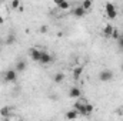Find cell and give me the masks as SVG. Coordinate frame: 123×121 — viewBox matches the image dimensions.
Returning a JSON list of instances; mask_svg holds the SVG:
<instances>
[{
    "label": "cell",
    "instance_id": "1",
    "mask_svg": "<svg viewBox=\"0 0 123 121\" xmlns=\"http://www.w3.org/2000/svg\"><path fill=\"white\" fill-rule=\"evenodd\" d=\"M105 13L109 20H115L117 17V9L113 3H106L105 4Z\"/></svg>",
    "mask_w": 123,
    "mask_h": 121
},
{
    "label": "cell",
    "instance_id": "2",
    "mask_svg": "<svg viewBox=\"0 0 123 121\" xmlns=\"http://www.w3.org/2000/svg\"><path fill=\"white\" fill-rule=\"evenodd\" d=\"M99 80H100L102 83H109V81H112V80H113V71L109 70V68L102 70L100 74H99Z\"/></svg>",
    "mask_w": 123,
    "mask_h": 121
},
{
    "label": "cell",
    "instance_id": "3",
    "mask_svg": "<svg viewBox=\"0 0 123 121\" xmlns=\"http://www.w3.org/2000/svg\"><path fill=\"white\" fill-rule=\"evenodd\" d=\"M17 80V71L16 70H7L4 73V81L6 83H13Z\"/></svg>",
    "mask_w": 123,
    "mask_h": 121
},
{
    "label": "cell",
    "instance_id": "4",
    "mask_svg": "<svg viewBox=\"0 0 123 121\" xmlns=\"http://www.w3.org/2000/svg\"><path fill=\"white\" fill-rule=\"evenodd\" d=\"M29 54H30V59L33 61H40V57H42V50H39V49L33 47V49H30Z\"/></svg>",
    "mask_w": 123,
    "mask_h": 121
},
{
    "label": "cell",
    "instance_id": "5",
    "mask_svg": "<svg viewBox=\"0 0 123 121\" xmlns=\"http://www.w3.org/2000/svg\"><path fill=\"white\" fill-rule=\"evenodd\" d=\"M52 60H53V57H52L50 53L42 51V57H40V61H39V63H42V64H49V63H52Z\"/></svg>",
    "mask_w": 123,
    "mask_h": 121
},
{
    "label": "cell",
    "instance_id": "6",
    "mask_svg": "<svg viewBox=\"0 0 123 121\" xmlns=\"http://www.w3.org/2000/svg\"><path fill=\"white\" fill-rule=\"evenodd\" d=\"M55 3H56V6H57L60 10H69V9L72 7V4H70L69 1H66V0H55Z\"/></svg>",
    "mask_w": 123,
    "mask_h": 121
},
{
    "label": "cell",
    "instance_id": "7",
    "mask_svg": "<svg viewBox=\"0 0 123 121\" xmlns=\"http://www.w3.org/2000/svg\"><path fill=\"white\" fill-rule=\"evenodd\" d=\"M80 95H82V91H80V88L79 87H72L70 90H69V97L70 98H80Z\"/></svg>",
    "mask_w": 123,
    "mask_h": 121
},
{
    "label": "cell",
    "instance_id": "8",
    "mask_svg": "<svg viewBox=\"0 0 123 121\" xmlns=\"http://www.w3.org/2000/svg\"><path fill=\"white\" fill-rule=\"evenodd\" d=\"M72 13H73V16H74V17H83V16L86 14V11L83 10V7H82V6H77V7H73V10H72Z\"/></svg>",
    "mask_w": 123,
    "mask_h": 121
},
{
    "label": "cell",
    "instance_id": "9",
    "mask_svg": "<svg viewBox=\"0 0 123 121\" xmlns=\"http://www.w3.org/2000/svg\"><path fill=\"white\" fill-rule=\"evenodd\" d=\"M82 74H83V67L82 66H77V67L73 68V80H79Z\"/></svg>",
    "mask_w": 123,
    "mask_h": 121
},
{
    "label": "cell",
    "instance_id": "10",
    "mask_svg": "<svg viewBox=\"0 0 123 121\" xmlns=\"http://www.w3.org/2000/svg\"><path fill=\"white\" fill-rule=\"evenodd\" d=\"M16 71L17 73H22V71H25L26 68H27V64H26V61H23V60H19L17 63H16Z\"/></svg>",
    "mask_w": 123,
    "mask_h": 121
},
{
    "label": "cell",
    "instance_id": "11",
    "mask_svg": "<svg viewBox=\"0 0 123 121\" xmlns=\"http://www.w3.org/2000/svg\"><path fill=\"white\" fill-rule=\"evenodd\" d=\"M77 117H79V113H77L76 110H73V108H72V110H69V111L66 113V118H67L69 121H73V120H76Z\"/></svg>",
    "mask_w": 123,
    "mask_h": 121
},
{
    "label": "cell",
    "instance_id": "12",
    "mask_svg": "<svg viewBox=\"0 0 123 121\" xmlns=\"http://www.w3.org/2000/svg\"><path fill=\"white\" fill-rule=\"evenodd\" d=\"M113 30H115V27H113L112 24H106L105 29H103V36H105V37H112Z\"/></svg>",
    "mask_w": 123,
    "mask_h": 121
},
{
    "label": "cell",
    "instance_id": "13",
    "mask_svg": "<svg viewBox=\"0 0 123 121\" xmlns=\"http://www.w3.org/2000/svg\"><path fill=\"white\" fill-rule=\"evenodd\" d=\"M53 81H55L56 84H62V83L64 81V74H63V73H56L55 77H53Z\"/></svg>",
    "mask_w": 123,
    "mask_h": 121
},
{
    "label": "cell",
    "instance_id": "14",
    "mask_svg": "<svg viewBox=\"0 0 123 121\" xmlns=\"http://www.w3.org/2000/svg\"><path fill=\"white\" fill-rule=\"evenodd\" d=\"M80 6H82V7H83V10L87 13V11H89V10H90V9L93 7V3L90 1V0H85V1H83Z\"/></svg>",
    "mask_w": 123,
    "mask_h": 121
},
{
    "label": "cell",
    "instance_id": "15",
    "mask_svg": "<svg viewBox=\"0 0 123 121\" xmlns=\"http://www.w3.org/2000/svg\"><path fill=\"white\" fill-rule=\"evenodd\" d=\"M0 116H1L3 118H7V117L10 116V108H9V107H1V108H0Z\"/></svg>",
    "mask_w": 123,
    "mask_h": 121
},
{
    "label": "cell",
    "instance_id": "16",
    "mask_svg": "<svg viewBox=\"0 0 123 121\" xmlns=\"http://www.w3.org/2000/svg\"><path fill=\"white\" fill-rule=\"evenodd\" d=\"M13 43H16V36H14V34H7V37H6V44H7V46H12Z\"/></svg>",
    "mask_w": 123,
    "mask_h": 121
},
{
    "label": "cell",
    "instance_id": "17",
    "mask_svg": "<svg viewBox=\"0 0 123 121\" xmlns=\"http://www.w3.org/2000/svg\"><path fill=\"white\" fill-rule=\"evenodd\" d=\"M10 7L14 9V10H16V9H20V0H13V1L10 3Z\"/></svg>",
    "mask_w": 123,
    "mask_h": 121
},
{
    "label": "cell",
    "instance_id": "18",
    "mask_svg": "<svg viewBox=\"0 0 123 121\" xmlns=\"http://www.w3.org/2000/svg\"><path fill=\"white\" fill-rule=\"evenodd\" d=\"M112 38H115V40H119V38H120V31L117 30V29L113 30V33H112Z\"/></svg>",
    "mask_w": 123,
    "mask_h": 121
},
{
    "label": "cell",
    "instance_id": "19",
    "mask_svg": "<svg viewBox=\"0 0 123 121\" xmlns=\"http://www.w3.org/2000/svg\"><path fill=\"white\" fill-rule=\"evenodd\" d=\"M93 110H94V108H93V105L87 103V104H86V113H87V116H90V114H92Z\"/></svg>",
    "mask_w": 123,
    "mask_h": 121
},
{
    "label": "cell",
    "instance_id": "20",
    "mask_svg": "<svg viewBox=\"0 0 123 121\" xmlns=\"http://www.w3.org/2000/svg\"><path fill=\"white\" fill-rule=\"evenodd\" d=\"M117 46H119V49L123 50V38H119V40H117Z\"/></svg>",
    "mask_w": 123,
    "mask_h": 121
},
{
    "label": "cell",
    "instance_id": "21",
    "mask_svg": "<svg viewBox=\"0 0 123 121\" xmlns=\"http://www.w3.org/2000/svg\"><path fill=\"white\" fill-rule=\"evenodd\" d=\"M46 31H47V26H42V27H40V33H43V34H44Z\"/></svg>",
    "mask_w": 123,
    "mask_h": 121
},
{
    "label": "cell",
    "instance_id": "22",
    "mask_svg": "<svg viewBox=\"0 0 123 121\" xmlns=\"http://www.w3.org/2000/svg\"><path fill=\"white\" fill-rule=\"evenodd\" d=\"M3 23H4V17L0 14V24H3Z\"/></svg>",
    "mask_w": 123,
    "mask_h": 121
},
{
    "label": "cell",
    "instance_id": "23",
    "mask_svg": "<svg viewBox=\"0 0 123 121\" xmlns=\"http://www.w3.org/2000/svg\"><path fill=\"white\" fill-rule=\"evenodd\" d=\"M120 38H123V31H120Z\"/></svg>",
    "mask_w": 123,
    "mask_h": 121
},
{
    "label": "cell",
    "instance_id": "24",
    "mask_svg": "<svg viewBox=\"0 0 123 121\" xmlns=\"http://www.w3.org/2000/svg\"><path fill=\"white\" fill-rule=\"evenodd\" d=\"M17 121H25V120H22V118H20V120H17Z\"/></svg>",
    "mask_w": 123,
    "mask_h": 121
},
{
    "label": "cell",
    "instance_id": "25",
    "mask_svg": "<svg viewBox=\"0 0 123 121\" xmlns=\"http://www.w3.org/2000/svg\"><path fill=\"white\" fill-rule=\"evenodd\" d=\"M0 47H1V40H0Z\"/></svg>",
    "mask_w": 123,
    "mask_h": 121
},
{
    "label": "cell",
    "instance_id": "26",
    "mask_svg": "<svg viewBox=\"0 0 123 121\" xmlns=\"http://www.w3.org/2000/svg\"><path fill=\"white\" fill-rule=\"evenodd\" d=\"M122 14H123V7H122Z\"/></svg>",
    "mask_w": 123,
    "mask_h": 121
},
{
    "label": "cell",
    "instance_id": "27",
    "mask_svg": "<svg viewBox=\"0 0 123 121\" xmlns=\"http://www.w3.org/2000/svg\"><path fill=\"white\" fill-rule=\"evenodd\" d=\"M122 68H123V64H122Z\"/></svg>",
    "mask_w": 123,
    "mask_h": 121
},
{
    "label": "cell",
    "instance_id": "28",
    "mask_svg": "<svg viewBox=\"0 0 123 121\" xmlns=\"http://www.w3.org/2000/svg\"><path fill=\"white\" fill-rule=\"evenodd\" d=\"M6 121H7V120H6Z\"/></svg>",
    "mask_w": 123,
    "mask_h": 121
}]
</instances>
